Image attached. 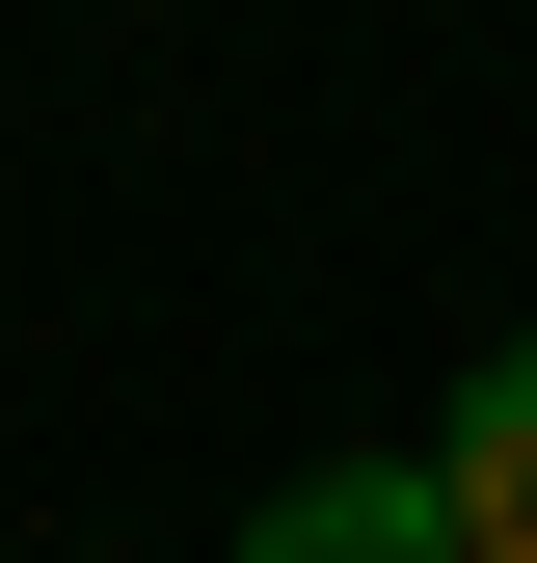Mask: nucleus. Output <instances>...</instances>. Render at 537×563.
Returning a JSON list of instances; mask_svg holds the SVG:
<instances>
[{"mask_svg":"<svg viewBox=\"0 0 537 563\" xmlns=\"http://www.w3.org/2000/svg\"><path fill=\"white\" fill-rule=\"evenodd\" d=\"M242 563H457V483L430 456H322V483H268Z\"/></svg>","mask_w":537,"mask_h":563,"instance_id":"nucleus-1","label":"nucleus"},{"mask_svg":"<svg viewBox=\"0 0 537 563\" xmlns=\"http://www.w3.org/2000/svg\"><path fill=\"white\" fill-rule=\"evenodd\" d=\"M430 483H457V563H537V349H484V376H457Z\"/></svg>","mask_w":537,"mask_h":563,"instance_id":"nucleus-2","label":"nucleus"}]
</instances>
